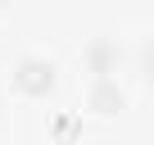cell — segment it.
Returning <instances> with one entry per match:
<instances>
[{
    "label": "cell",
    "mask_w": 154,
    "mask_h": 145,
    "mask_svg": "<svg viewBox=\"0 0 154 145\" xmlns=\"http://www.w3.org/2000/svg\"><path fill=\"white\" fill-rule=\"evenodd\" d=\"M86 63H91L95 77H109V68H113V45H109L104 36H95V41L86 45Z\"/></svg>",
    "instance_id": "cell-2"
},
{
    "label": "cell",
    "mask_w": 154,
    "mask_h": 145,
    "mask_svg": "<svg viewBox=\"0 0 154 145\" xmlns=\"http://www.w3.org/2000/svg\"><path fill=\"white\" fill-rule=\"evenodd\" d=\"M14 82H18V91H27V95L50 91V82H54V63L41 59V54H23V59L14 63Z\"/></svg>",
    "instance_id": "cell-1"
},
{
    "label": "cell",
    "mask_w": 154,
    "mask_h": 145,
    "mask_svg": "<svg viewBox=\"0 0 154 145\" xmlns=\"http://www.w3.org/2000/svg\"><path fill=\"white\" fill-rule=\"evenodd\" d=\"M91 104H95L100 113L118 109V104H122V91H118V82H113V77H95V91H91Z\"/></svg>",
    "instance_id": "cell-3"
},
{
    "label": "cell",
    "mask_w": 154,
    "mask_h": 145,
    "mask_svg": "<svg viewBox=\"0 0 154 145\" xmlns=\"http://www.w3.org/2000/svg\"><path fill=\"white\" fill-rule=\"evenodd\" d=\"M145 72H149V77H154V41L145 45Z\"/></svg>",
    "instance_id": "cell-4"
}]
</instances>
